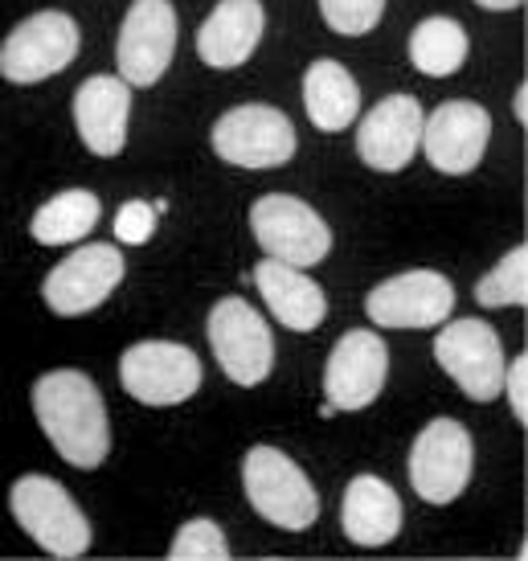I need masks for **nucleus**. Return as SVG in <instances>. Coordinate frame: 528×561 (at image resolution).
Here are the masks:
<instances>
[{"label":"nucleus","mask_w":528,"mask_h":561,"mask_svg":"<svg viewBox=\"0 0 528 561\" xmlns=\"http://www.w3.org/2000/svg\"><path fill=\"white\" fill-rule=\"evenodd\" d=\"M381 13H386V0H320V16L328 21V30L341 37L374 33Z\"/></svg>","instance_id":"a878e982"},{"label":"nucleus","mask_w":528,"mask_h":561,"mask_svg":"<svg viewBox=\"0 0 528 561\" xmlns=\"http://www.w3.org/2000/svg\"><path fill=\"white\" fill-rule=\"evenodd\" d=\"M500 393L513 405V419L528 422V357L525 353L504 365V386H500Z\"/></svg>","instance_id":"cd10ccee"},{"label":"nucleus","mask_w":528,"mask_h":561,"mask_svg":"<svg viewBox=\"0 0 528 561\" xmlns=\"http://www.w3.org/2000/svg\"><path fill=\"white\" fill-rule=\"evenodd\" d=\"M33 414L46 431L54 451L70 468L94 471L103 468L111 451V426L103 393L82 369H54L33 381Z\"/></svg>","instance_id":"f257e3e1"},{"label":"nucleus","mask_w":528,"mask_h":561,"mask_svg":"<svg viewBox=\"0 0 528 561\" xmlns=\"http://www.w3.org/2000/svg\"><path fill=\"white\" fill-rule=\"evenodd\" d=\"M205 336H209L221 374L230 377L233 386H259L275 369V336L259 308L242 296H226L209 308Z\"/></svg>","instance_id":"20e7f679"},{"label":"nucleus","mask_w":528,"mask_h":561,"mask_svg":"<svg viewBox=\"0 0 528 561\" xmlns=\"http://www.w3.org/2000/svg\"><path fill=\"white\" fill-rule=\"evenodd\" d=\"M303 111L315 131H344L360 115V87L336 58H315L303 70Z\"/></svg>","instance_id":"412c9836"},{"label":"nucleus","mask_w":528,"mask_h":561,"mask_svg":"<svg viewBox=\"0 0 528 561\" xmlns=\"http://www.w3.org/2000/svg\"><path fill=\"white\" fill-rule=\"evenodd\" d=\"M410 62L426 79H451L467 62V33L451 16H426L410 33Z\"/></svg>","instance_id":"5701e85b"},{"label":"nucleus","mask_w":528,"mask_h":561,"mask_svg":"<svg viewBox=\"0 0 528 561\" xmlns=\"http://www.w3.org/2000/svg\"><path fill=\"white\" fill-rule=\"evenodd\" d=\"M78 46H82V33H78V25L66 13H58V9L33 13L4 37V46H0V75L16 82V87L46 82L74 62Z\"/></svg>","instance_id":"0eeeda50"},{"label":"nucleus","mask_w":528,"mask_h":561,"mask_svg":"<svg viewBox=\"0 0 528 561\" xmlns=\"http://www.w3.org/2000/svg\"><path fill=\"white\" fill-rule=\"evenodd\" d=\"M164 205H148V202H124L119 214H115V238L127 242V247H144L148 238L156 234V214Z\"/></svg>","instance_id":"bb28decb"},{"label":"nucleus","mask_w":528,"mask_h":561,"mask_svg":"<svg viewBox=\"0 0 528 561\" xmlns=\"http://www.w3.org/2000/svg\"><path fill=\"white\" fill-rule=\"evenodd\" d=\"M9 508L25 537L37 541V549H46L49 558H82L91 549L87 516L62 483L49 476H21L9 492Z\"/></svg>","instance_id":"7ed1b4c3"},{"label":"nucleus","mask_w":528,"mask_h":561,"mask_svg":"<svg viewBox=\"0 0 528 561\" xmlns=\"http://www.w3.org/2000/svg\"><path fill=\"white\" fill-rule=\"evenodd\" d=\"M492 140V115L480 103L451 99L431 111V119H422V152L447 176H467L487 152Z\"/></svg>","instance_id":"2eb2a0df"},{"label":"nucleus","mask_w":528,"mask_h":561,"mask_svg":"<svg viewBox=\"0 0 528 561\" xmlns=\"http://www.w3.org/2000/svg\"><path fill=\"white\" fill-rule=\"evenodd\" d=\"M377 328H438L455 312V287L438 271H402L365 296Z\"/></svg>","instance_id":"4468645a"},{"label":"nucleus","mask_w":528,"mask_h":561,"mask_svg":"<svg viewBox=\"0 0 528 561\" xmlns=\"http://www.w3.org/2000/svg\"><path fill=\"white\" fill-rule=\"evenodd\" d=\"M242 488H246L250 508L275 529L303 533L320 516V496H315L311 480L279 447H266V443L250 447L242 459Z\"/></svg>","instance_id":"f03ea898"},{"label":"nucleus","mask_w":528,"mask_h":561,"mask_svg":"<svg viewBox=\"0 0 528 561\" xmlns=\"http://www.w3.org/2000/svg\"><path fill=\"white\" fill-rule=\"evenodd\" d=\"M176 54V9L172 0H136L115 42V66L127 87H156Z\"/></svg>","instance_id":"9b49d317"},{"label":"nucleus","mask_w":528,"mask_h":561,"mask_svg":"<svg viewBox=\"0 0 528 561\" xmlns=\"http://www.w3.org/2000/svg\"><path fill=\"white\" fill-rule=\"evenodd\" d=\"M124 254L119 247H107V242H91V247L74 250L70 259L54 266L42 283V296H46V308L54 316H87L94 312L103 299L124 283Z\"/></svg>","instance_id":"ddd939ff"},{"label":"nucleus","mask_w":528,"mask_h":561,"mask_svg":"<svg viewBox=\"0 0 528 561\" xmlns=\"http://www.w3.org/2000/svg\"><path fill=\"white\" fill-rule=\"evenodd\" d=\"M250 230H254V242L263 247L266 259L303 266V271L324 263L328 250H332L328 221L291 193H266L250 205Z\"/></svg>","instance_id":"39448f33"},{"label":"nucleus","mask_w":528,"mask_h":561,"mask_svg":"<svg viewBox=\"0 0 528 561\" xmlns=\"http://www.w3.org/2000/svg\"><path fill=\"white\" fill-rule=\"evenodd\" d=\"M266 33L263 0H218V9L197 30V54L214 70H238L250 62Z\"/></svg>","instance_id":"a211bd4d"},{"label":"nucleus","mask_w":528,"mask_h":561,"mask_svg":"<svg viewBox=\"0 0 528 561\" xmlns=\"http://www.w3.org/2000/svg\"><path fill=\"white\" fill-rule=\"evenodd\" d=\"M525 99H528V91L520 87V91H516V119H525Z\"/></svg>","instance_id":"c756f323"},{"label":"nucleus","mask_w":528,"mask_h":561,"mask_svg":"<svg viewBox=\"0 0 528 561\" xmlns=\"http://www.w3.org/2000/svg\"><path fill=\"white\" fill-rule=\"evenodd\" d=\"M254 287L266 299V312L275 316L283 328L291 332H315L328 316L324 287L311 279L303 266L279 263V259H263L254 266Z\"/></svg>","instance_id":"6ab92c4d"},{"label":"nucleus","mask_w":528,"mask_h":561,"mask_svg":"<svg viewBox=\"0 0 528 561\" xmlns=\"http://www.w3.org/2000/svg\"><path fill=\"white\" fill-rule=\"evenodd\" d=\"M475 4H480V9H492V13H513L525 0H475Z\"/></svg>","instance_id":"c85d7f7f"},{"label":"nucleus","mask_w":528,"mask_h":561,"mask_svg":"<svg viewBox=\"0 0 528 561\" xmlns=\"http://www.w3.org/2000/svg\"><path fill=\"white\" fill-rule=\"evenodd\" d=\"M480 308H525L528 304V247H513L480 283H475Z\"/></svg>","instance_id":"b1692460"},{"label":"nucleus","mask_w":528,"mask_h":561,"mask_svg":"<svg viewBox=\"0 0 528 561\" xmlns=\"http://www.w3.org/2000/svg\"><path fill=\"white\" fill-rule=\"evenodd\" d=\"M169 558L172 561H197V558L226 561L230 558V541H226V533H221L209 516H197V520L181 525V533L172 537Z\"/></svg>","instance_id":"393cba45"},{"label":"nucleus","mask_w":528,"mask_h":561,"mask_svg":"<svg viewBox=\"0 0 528 561\" xmlns=\"http://www.w3.org/2000/svg\"><path fill=\"white\" fill-rule=\"evenodd\" d=\"M127 115H131V87L115 75H94L74 91V127L87 152L119 157L127 144Z\"/></svg>","instance_id":"f3484780"},{"label":"nucleus","mask_w":528,"mask_h":561,"mask_svg":"<svg viewBox=\"0 0 528 561\" xmlns=\"http://www.w3.org/2000/svg\"><path fill=\"white\" fill-rule=\"evenodd\" d=\"M389 377V348L386 341L369 328L344 332L336 348L328 353L324 365V402L332 410H365L377 402V393L386 390Z\"/></svg>","instance_id":"f8f14e48"},{"label":"nucleus","mask_w":528,"mask_h":561,"mask_svg":"<svg viewBox=\"0 0 528 561\" xmlns=\"http://www.w3.org/2000/svg\"><path fill=\"white\" fill-rule=\"evenodd\" d=\"M435 360L471 402H496L500 398L508 357H504L500 332L492 324H483V320H451L447 328H438Z\"/></svg>","instance_id":"9d476101"},{"label":"nucleus","mask_w":528,"mask_h":561,"mask_svg":"<svg viewBox=\"0 0 528 561\" xmlns=\"http://www.w3.org/2000/svg\"><path fill=\"white\" fill-rule=\"evenodd\" d=\"M402 500L381 476H353L344 488L341 529L360 549H381L402 533Z\"/></svg>","instance_id":"aec40b11"},{"label":"nucleus","mask_w":528,"mask_h":561,"mask_svg":"<svg viewBox=\"0 0 528 561\" xmlns=\"http://www.w3.org/2000/svg\"><path fill=\"white\" fill-rule=\"evenodd\" d=\"M103 214V205L91 188H66L58 197H49L30 221V234L42 242V247H70V242H82V238L94 230V221Z\"/></svg>","instance_id":"4be33fe9"},{"label":"nucleus","mask_w":528,"mask_h":561,"mask_svg":"<svg viewBox=\"0 0 528 561\" xmlns=\"http://www.w3.org/2000/svg\"><path fill=\"white\" fill-rule=\"evenodd\" d=\"M209 144L233 169H283L296 157V127L279 107L242 103L214 124Z\"/></svg>","instance_id":"423d86ee"},{"label":"nucleus","mask_w":528,"mask_h":561,"mask_svg":"<svg viewBox=\"0 0 528 561\" xmlns=\"http://www.w3.org/2000/svg\"><path fill=\"white\" fill-rule=\"evenodd\" d=\"M426 111L414 94H386L357 127V157L374 172H402L422 148Z\"/></svg>","instance_id":"dca6fc26"},{"label":"nucleus","mask_w":528,"mask_h":561,"mask_svg":"<svg viewBox=\"0 0 528 561\" xmlns=\"http://www.w3.org/2000/svg\"><path fill=\"white\" fill-rule=\"evenodd\" d=\"M475 468V443L463 422H426L410 447V483L426 504H451L463 496Z\"/></svg>","instance_id":"1a4fd4ad"},{"label":"nucleus","mask_w":528,"mask_h":561,"mask_svg":"<svg viewBox=\"0 0 528 561\" xmlns=\"http://www.w3.org/2000/svg\"><path fill=\"white\" fill-rule=\"evenodd\" d=\"M119 381L140 405H181L202 390V360L188 344L140 341L124 348Z\"/></svg>","instance_id":"6e6552de"}]
</instances>
